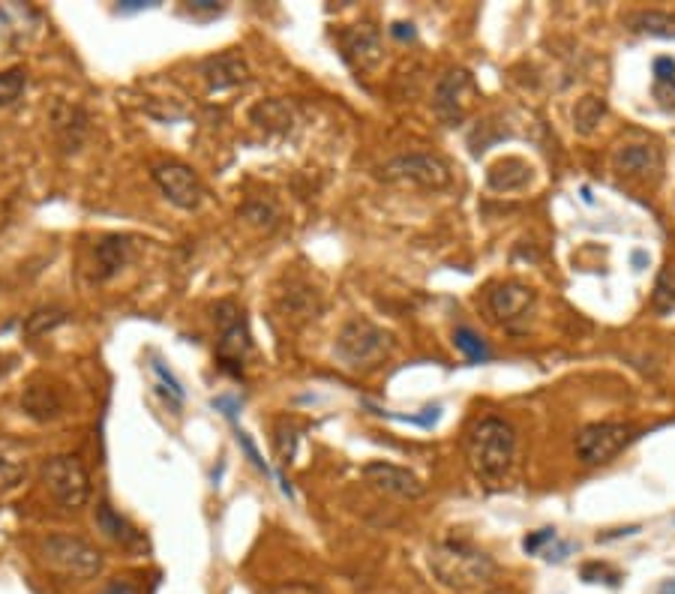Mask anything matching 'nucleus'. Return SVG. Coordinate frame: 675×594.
Segmentation results:
<instances>
[{"instance_id": "nucleus-1", "label": "nucleus", "mask_w": 675, "mask_h": 594, "mask_svg": "<svg viewBox=\"0 0 675 594\" xmlns=\"http://www.w3.org/2000/svg\"><path fill=\"white\" fill-rule=\"evenodd\" d=\"M426 564L444 588L459 591V594L486 591V588H492V582L498 576V564L486 552L474 549L465 540L435 543L426 555Z\"/></svg>"}, {"instance_id": "nucleus-2", "label": "nucleus", "mask_w": 675, "mask_h": 594, "mask_svg": "<svg viewBox=\"0 0 675 594\" xmlns=\"http://www.w3.org/2000/svg\"><path fill=\"white\" fill-rule=\"evenodd\" d=\"M465 456L471 471L486 480L495 483L501 477H507L513 456H516V432L507 420L501 417H483L468 429L465 438Z\"/></svg>"}, {"instance_id": "nucleus-3", "label": "nucleus", "mask_w": 675, "mask_h": 594, "mask_svg": "<svg viewBox=\"0 0 675 594\" xmlns=\"http://www.w3.org/2000/svg\"><path fill=\"white\" fill-rule=\"evenodd\" d=\"M390 351H393V336L366 318L348 321L336 336V357L348 369H363V372L375 369L378 363L390 357Z\"/></svg>"}, {"instance_id": "nucleus-4", "label": "nucleus", "mask_w": 675, "mask_h": 594, "mask_svg": "<svg viewBox=\"0 0 675 594\" xmlns=\"http://www.w3.org/2000/svg\"><path fill=\"white\" fill-rule=\"evenodd\" d=\"M39 555L51 570L72 576V579H93L102 573V564H105V558L96 546H90L87 540L72 537V534L45 537L39 543Z\"/></svg>"}, {"instance_id": "nucleus-5", "label": "nucleus", "mask_w": 675, "mask_h": 594, "mask_svg": "<svg viewBox=\"0 0 675 594\" xmlns=\"http://www.w3.org/2000/svg\"><path fill=\"white\" fill-rule=\"evenodd\" d=\"M39 477H42V486L48 489V495L63 510H78L90 498V477L78 456L57 453V456L45 459L39 468Z\"/></svg>"}, {"instance_id": "nucleus-6", "label": "nucleus", "mask_w": 675, "mask_h": 594, "mask_svg": "<svg viewBox=\"0 0 675 594\" xmlns=\"http://www.w3.org/2000/svg\"><path fill=\"white\" fill-rule=\"evenodd\" d=\"M381 180L426 189V192H438V189L450 186L453 174H450L447 162L432 156V153H402V156H393L381 165Z\"/></svg>"}, {"instance_id": "nucleus-7", "label": "nucleus", "mask_w": 675, "mask_h": 594, "mask_svg": "<svg viewBox=\"0 0 675 594\" xmlns=\"http://www.w3.org/2000/svg\"><path fill=\"white\" fill-rule=\"evenodd\" d=\"M477 96H480V90L468 69H447L435 84L432 108L444 126H459L471 114Z\"/></svg>"}, {"instance_id": "nucleus-8", "label": "nucleus", "mask_w": 675, "mask_h": 594, "mask_svg": "<svg viewBox=\"0 0 675 594\" xmlns=\"http://www.w3.org/2000/svg\"><path fill=\"white\" fill-rule=\"evenodd\" d=\"M633 438L636 429L630 423H588L576 435V456L585 465H603L615 459Z\"/></svg>"}, {"instance_id": "nucleus-9", "label": "nucleus", "mask_w": 675, "mask_h": 594, "mask_svg": "<svg viewBox=\"0 0 675 594\" xmlns=\"http://www.w3.org/2000/svg\"><path fill=\"white\" fill-rule=\"evenodd\" d=\"M243 312L234 306V303H219L213 309V318L219 321L222 333H219V342H216V357H219V366L231 375H240V366H243V357L249 351V330H246V321L240 318Z\"/></svg>"}, {"instance_id": "nucleus-10", "label": "nucleus", "mask_w": 675, "mask_h": 594, "mask_svg": "<svg viewBox=\"0 0 675 594\" xmlns=\"http://www.w3.org/2000/svg\"><path fill=\"white\" fill-rule=\"evenodd\" d=\"M153 183L159 192L180 210H195L204 201V186L198 174L183 162H159L153 165Z\"/></svg>"}, {"instance_id": "nucleus-11", "label": "nucleus", "mask_w": 675, "mask_h": 594, "mask_svg": "<svg viewBox=\"0 0 675 594\" xmlns=\"http://www.w3.org/2000/svg\"><path fill=\"white\" fill-rule=\"evenodd\" d=\"M339 48H342V57L357 69V72H369L381 63V30L372 24V21H357V24H348L342 33H339Z\"/></svg>"}, {"instance_id": "nucleus-12", "label": "nucleus", "mask_w": 675, "mask_h": 594, "mask_svg": "<svg viewBox=\"0 0 675 594\" xmlns=\"http://www.w3.org/2000/svg\"><path fill=\"white\" fill-rule=\"evenodd\" d=\"M363 477L375 492H384V495H393L402 501H414L426 492V486L420 483L417 474H411L408 468L390 465V462H369L363 468Z\"/></svg>"}, {"instance_id": "nucleus-13", "label": "nucleus", "mask_w": 675, "mask_h": 594, "mask_svg": "<svg viewBox=\"0 0 675 594\" xmlns=\"http://www.w3.org/2000/svg\"><path fill=\"white\" fill-rule=\"evenodd\" d=\"M534 300H537L534 288H528V285H522V282H498V285H492L489 294H486L489 312H492L498 321H504V324L516 321V318H525L528 309L534 306Z\"/></svg>"}, {"instance_id": "nucleus-14", "label": "nucleus", "mask_w": 675, "mask_h": 594, "mask_svg": "<svg viewBox=\"0 0 675 594\" xmlns=\"http://www.w3.org/2000/svg\"><path fill=\"white\" fill-rule=\"evenodd\" d=\"M201 78L210 93H219V90H231V87L249 81V66L237 51H219L201 63Z\"/></svg>"}, {"instance_id": "nucleus-15", "label": "nucleus", "mask_w": 675, "mask_h": 594, "mask_svg": "<svg viewBox=\"0 0 675 594\" xmlns=\"http://www.w3.org/2000/svg\"><path fill=\"white\" fill-rule=\"evenodd\" d=\"M612 165L618 174L627 177H657L663 168V153L657 144H624L612 153Z\"/></svg>"}, {"instance_id": "nucleus-16", "label": "nucleus", "mask_w": 675, "mask_h": 594, "mask_svg": "<svg viewBox=\"0 0 675 594\" xmlns=\"http://www.w3.org/2000/svg\"><path fill=\"white\" fill-rule=\"evenodd\" d=\"M21 408L30 420L36 423H48V420H57L63 414V396L60 390L45 381V378H33L24 393H21Z\"/></svg>"}, {"instance_id": "nucleus-17", "label": "nucleus", "mask_w": 675, "mask_h": 594, "mask_svg": "<svg viewBox=\"0 0 675 594\" xmlns=\"http://www.w3.org/2000/svg\"><path fill=\"white\" fill-rule=\"evenodd\" d=\"M51 126H54V138L60 144L63 153H75L87 135V114L78 105H66V102H54L51 108Z\"/></svg>"}, {"instance_id": "nucleus-18", "label": "nucleus", "mask_w": 675, "mask_h": 594, "mask_svg": "<svg viewBox=\"0 0 675 594\" xmlns=\"http://www.w3.org/2000/svg\"><path fill=\"white\" fill-rule=\"evenodd\" d=\"M132 258V243L129 237L120 234H105L96 246H93V261H96V279L105 282L114 273H120V267H126Z\"/></svg>"}, {"instance_id": "nucleus-19", "label": "nucleus", "mask_w": 675, "mask_h": 594, "mask_svg": "<svg viewBox=\"0 0 675 594\" xmlns=\"http://www.w3.org/2000/svg\"><path fill=\"white\" fill-rule=\"evenodd\" d=\"M531 180V165L519 156H504L498 162L489 165L486 171V183L489 189L495 192H516V189H525Z\"/></svg>"}, {"instance_id": "nucleus-20", "label": "nucleus", "mask_w": 675, "mask_h": 594, "mask_svg": "<svg viewBox=\"0 0 675 594\" xmlns=\"http://www.w3.org/2000/svg\"><path fill=\"white\" fill-rule=\"evenodd\" d=\"M93 522H96V528L111 540V543H120V546H141V534L129 525V519L126 516H120L108 501H99L96 507H93Z\"/></svg>"}, {"instance_id": "nucleus-21", "label": "nucleus", "mask_w": 675, "mask_h": 594, "mask_svg": "<svg viewBox=\"0 0 675 594\" xmlns=\"http://www.w3.org/2000/svg\"><path fill=\"white\" fill-rule=\"evenodd\" d=\"M321 309L318 291L309 285H288V291L279 294V312L291 321V324H303L309 318H315Z\"/></svg>"}, {"instance_id": "nucleus-22", "label": "nucleus", "mask_w": 675, "mask_h": 594, "mask_svg": "<svg viewBox=\"0 0 675 594\" xmlns=\"http://www.w3.org/2000/svg\"><path fill=\"white\" fill-rule=\"evenodd\" d=\"M627 24L636 33H648V36H660V39H675V18L669 12L639 9V12L627 15Z\"/></svg>"}, {"instance_id": "nucleus-23", "label": "nucleus", "mask_w": 675, "mask_h": 594, "mask_svg": "<svg viewBox=\"0 0 675 594\" xmlns=\"http://www.w3.org/2000/svg\"><path fill=\"white\" fill-rule=\"evenodd\" d=\"M603 117H606V99L588 93V96H582V99L576 102V108H573V129H576L579 135H591V132L600 126Z\"/></svg>"}, {"instance_id": "nucleus-24", "label": "nucleus", "mask_w": 675, "mask_h": 594, "mask_svg": "<svg viewBox=\"0 0 675 594\" xmlns=\"http://www.w3.org/2000/svg\"><path fill=\"white\" fill-rule=\"evenodd\" d=\"M651 306L657 312H672L675 309V264H666L657 273L654 282V294H651Z\"/></svg>"}, {"instance_id": "nucleus-25", "label": "nucleus", "mask_w": 675, "mask_h": 594, "mask_svg": "<svg viewBox=\"0 0 675 594\" xmlns=\"http://www.w3.org/2000/svg\"><path fill=\"white\" fill-rule=\"evenodd\" d=\"M252 120L261 123V126H267V129H288V123H291V108H288L285 102H279V99H270V102L255 105Z\"/></svg>"}, {"instance_id": "nucleus-26", "label": "nucleus", "mask_w": 675, "mask_h": 594, "mask_svg": "<svg viewBox=\"0 0 675 594\" xmlns=\"http://www.w3.org/2000/svg\"><path fill=\"white\" fill-rule=\"evenodd\" d=\"M27 87V69L24 66H12L0 72V108H9L21 99Z\"/></svg>"}, {"instance_id": "nucleus-27", "label": "nucleus", "mask_w": 675, "mask_h": 594, "mask_svg": "<svg viewBox=\"0 0 675 594\" xmlns=\"http://www.w3.org/2000/svg\"><path fill=\"white\" fill-rule=\"evenodd\" d=\"M69 315H66V309H57V306H48V309H36L30 318H27V324H24V333L27 336H39V333H48V330H54V327H60L63 321H66Z\"/></svg>"}, {"instance_id": "nucleus-28", "label": "nucleus", "mask_w": 675, "mask_h": 594, "mask_svg": "<svg viewBox=\"0 0 675 594\" xmlns=\"http://www.w3.org/2000/svg\"><path fill=\"white\" fill-rule=\"evenodd\" d=\"M453 345L471 360V363H483V360H489V348L483 345V339L474 333V330H468V327H456V333H453Z\"/></svg>"}, {"instance_id": "nucleus-29", "label": "nucleus", "mask_w": 675, "mask_h": 594, "mask_svg": "<svg viewBox=\"0 0 675 594\" xmlns=\"http://www.w3.org/2000/svg\"><path fill=\"white\" fill-rule=\"evenodd\" d=\"M24 474H27V468L21 462H15V459H9V456L0 453V492L15 489L24 480Z\"/></svg>"}, {"instance_id": "nucleus-30", "label": "nucleus", "mask_w": 675, "mask_h": 594, "mask_svg": "<svg viewBox=\"0 0 675 594\" xmlns=\"http://www.w3.org/2000/svg\"><path fill=\"white\" fill-rule=\"evenodd\" d=\"M153 372H156V378L162 381V387L174 396V402L180 405V402H183V387L177 384V378H174V375H171V372H168L159 360H153Z\"/></svg>"}, {"instance_id": "nucleus-31", "label": "nucleus", "mask_w": 675, "mask_h": 594, "mask_svg": "<svg viewBox=\"0 0 675 594\" xmlns=\"http://www.w3.org/2000/svg\"><path fill=\"white\" fill-rule=\"evenodd\" d=\"M582 579L585 582H609V585H615L618 582V573L609 570L606 564H585L582 567Z\"/></svg>"}, {"instance_id": "nucleus-32", "label": "nucleus", "mask_w": 675, "mask_h": 594, "mask_svg": "<svg viewBox=\"0 0 675 594\" xmlns=\"http://www.w3.org/2000/svg\"><path fill=\"white\" fill-rule=\"evenodd\" d=\"M270 594H324V588L315 582H279Z\"/></svg>"}, {"instance_id": "nucleus-33", "label": "nucleus", "mask_w": 675, "mask_h": 594, "mask_svg": "<svg viewBox=\"0 0 675 594\" xmlns=\"http://www.w3.org/2000/svg\"><path fill=\"white\" fill-rule=\"evenodd\" d=\"M654 81H657V84L675 81V60H672V57H657V60H654Z\"/></svg>"}, {"instance_id": "nucleus-34", "label": "nucleus", "mask_w": 675, "mask_h": 594, "mask_svg": "<svg viewBox=\"0 0 675 594\" xmlns=\"http://www.w3.org/2000/svg\"><path fill=\"white\" fill-rule=\"evenodd\" d=\"M243 216L252 219V222H258V225H264V222L270 225V222H273V210L264 207V204H246V207H243Z\"/></svg>"}, {"instance_id": "nucleus-35", "label": "nucleus", "mask_w": 675, "mask_h": 594, "mask_svg": "<svg viewBox=\"0 0 675 594\" xmlns=\"http://www.w3.org/2000/svg\"><path fill=\"white\" fill-rule=\"evenodd\" d=\"M543 543H555V531L552 528H543V531H537V534H531V537H525V552H537Z\"/></svg>"}, {"instance_id": "nucleus-36", "label": "nucleus", "mask_w": 675, "mask_h": 594, "mask_svg": "<svg viewBox=\"0 0 675 594\" xmlns=\"http://www.w3.org/2000/svg\"><path fill=\"white\" fill-rule=\"evenodd\" d=\"M237 441H240V444H243V450H246V453H249V459H252V462H255V465H258V468H261V471H264V474H270V468H267V462H264V459H261V456H258V450H255V444H252V441H249V435H246V432H243V429H237Z\"/></svg>"}, {"instance_id": "nucleus-37", "label": "nucleus", "mask_w": 675, "mask_h": 594, "mask_svg": "<svg viewBox=\"0 0 675 594\" xmlns=\"http://www.w3.org/2000/svg\"><path fill=\"white\" fill-rule=\"evenodd\" d=\"M654 96L669 108V105H675V81H666V84H657L654 81Z\"/></svg>"}, {"instance_id": "nucleus-38", "label": "nucleus", "mask_w": 675, "mask_h": 594, "mask_svg": "<svg viewBox=\"0 0 675 594\" xmlns=\"http://www.w3.org/2000/svg\"><path fill=\"white\" fill-rule=\"evenodd\" d=\"M99 594H141V591H138L132 582H120V579H117V582H108Z\"/></svg>"}, {"instance_id": "nucleus-39", "label": "nucleus", "mask_w": 675, "mask_h": 594, "mask_svg": "<svg viewBox=\"0 0 675 594\" xmlns=\"http://www.w3.org/2000/svg\"><path fill=\"white\" fill-rule=\"evenodd\" d=\"M390 33L396 36V39H414V24H405V21H396L393 27H390Z\"/></svg>"}, {"instance_id": "nucleus-40", "label": "nucleus", "mask_w": 675, "mask_h": 594, "mask_svg": "<svg viewBox=\"0 0 675 594\" xmlns=\"http://www.w3.org/2000/svg\"><path fill=\"white\" fill-rule=\"evenodd\" d=\"M144 6H150V3H141V0H129V3H123L120 9H123V12H135V9H144Z\"/></svg>"}, {"instance_id": "nucleus-41", "label": "nucleus", "mask_w": 675, "mask_h": 594, "mask_svg": "<svg viewBox=\"0 0 675 594\" xmlns=\"http://www.w3.org/2000/svg\"><path fill=\"white\" fill-rule=\"evenodd\" d=\"M660 594H675V579H669V582L660 588Z\"/></svg>"}]
</instances>
